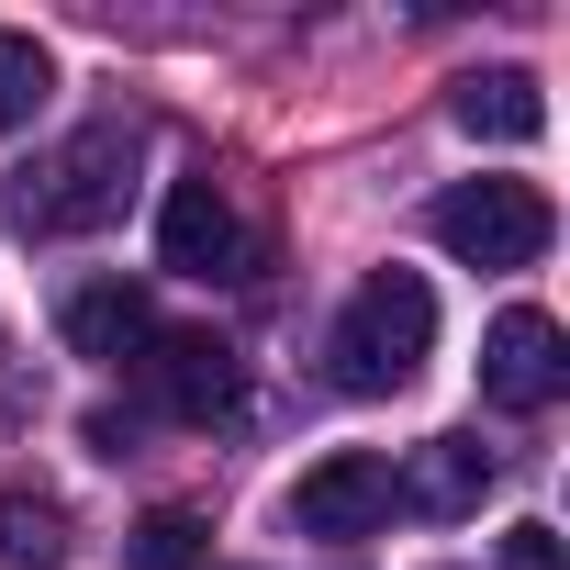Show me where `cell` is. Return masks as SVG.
Listing matches in <instances>:
<instances>
[{
    "label": "cell",
    "mask_w": 570,
    "mask_h": 570,
    "mask_svg": "<svg viewBox=\"0 0 570 570\" xmlns=\"http://www.w3.org/2000/svg\"><path fill=\"white\" fill-rule=\"evenodd\" d=\"M392 503H403V492H392V459H381V448H336V459L303 470L292 525H303V537H381Z\"/></svg>",
    "instance_id": "cell-5"
},
{
    "label": "cell",
    "mask_w": 570,
    "mask_h": 570,
    "mask_svg": "<svg viewBox=\"0 0 570 570\" xmlns=\"http://www.w3.org/2000/svg\"><path fill=\"white\" fill-rule=\"evenodd\" d=\"M157 257L179 268V279H246V224H235V202L213 190V179H168V202H157Z\"/></svg>",
    "instance_id": "cell-6"
},
{
    "label": "cell",
    "mask_w": 570,
    "mask_h": 570,
    "mask_svg": "<svg viewBox=\"0 0 570 570\" xmlns=\"http://www.w3.org/2000/svg\"><path fill=\"white\" fill-rule=\"evenodd\" d=\"M46 90H57V57H46L23 23H0V135H23V124L46 112Z\"/></svg>",
    "instance_id": "cell-13"
},
{
    "label": "cell",
    "mask_w": 570,
    "mask_h": 570,
    "mask_svg": "<svg viewBox=\"0 0 570 570\" xmlns=\"http://www.w3.org/2000/svg\"><path fill=\"white\" fill-rule=\"evenodd\" d=\"M436 347V292L414 268H370L336 314V392H403Z\"/></svg>",
    "instance_id": "cell-1"
},
{
    "label": "cell",
    "mask_w": 570,
    "mask_h": 570,
    "mask_svg": "<svg viewBox=\"0 0 570 570\" xmlns=\"http://www.w3.org/2000/svg\"><path fill=\"white\" fill-rule=\"evenodd\" d=\"M392 492H403L414 514H481V492H492V448H481V436H425L414 470H392Z\"/></svg>",
    "instance_id": "cell-10"
},
{
    "label": "cell",
    "mask_w": 570,
    "mask_h": 570,
    "mask_svg": "<svg viewBox=\"0 0 570 570\" xmlns=\"http://www.w3.org/2000/svg\"><path fill=\"white\" fill-rule=\"evenodd\" d=\"M436 246L459 257V268H525V257H548V235H559V213H548V190L537 179H459V190H436Z\"/></svg>",
    "instance_id": "cell-3"
},
{
    "label": "cell",
    "mask_w": 570,
    "mask_h": 570,
    "mask_svg": "<svg viewBox=\"0 0 570 570\" xmlns=\"http://www.w3.org/2000/svg\"><path fill=\"white\" fill-rule=\"evenodd\" d=\"M135 168H146V135H135V124H90V135H68V146L46 157L23 224H46V235H90V224H112V213L135 202Z\"/></svg>",
    "instance_id": "cell-2"
},
{
    "label": "cell",
    "mask_w": 570,
    "mask_h": 570,
    "mask_svg": "<svg viewBox=\"0 0 570 570\" xmlns=\"http://www.w3.org/2000/svg\"><path fill=\"white\" fill-rule=\"evenodd\" d=\"M481 392H492L503 414H548V403L570 392V336H559V314H537V303L492 314V336H481Z\"/></svg>",
    "instance_id": "cell-4"
},
{
    "label": "cell",
    "mask_w": 570,
    "mask_h": 570,
    "mask_svg": "<svg viewBox=\"0 0 570 570\" xmlns=\"http://www.w3.org/2000/svg\"><path fill=\"white\" fill-rule=\"evenodd\" d=\"M68 347L79 358H101V370H135L146 347H157V314H146V292L135 279H90V292H68Z\"/></svg>",
    "instance_id": "cell-8"
},
{
    "label": "cell",
    "mask_w": 570,
    "mask_h": 570,
    "mask_svg": "<svg viewBox=\"0 0 570 570\" xmlns=\"http://www.w3.org/2000/svg\"><path fill=\"white\" fill-rule=\"evenodd\" d=\"M448 112H459V135H481V146H537V135H548V90H537L525 68H470Z\"/></svg>",
    "instance_id": "cell-9"
},
{
    "label": "cell",
    "mask_w": 570,
    "mask_h": 570,
    "mask_svg": "<svg viewBox=\"0 0 570 570\" xmlns=\"http://www.w3.org/2000/svg\"><path fill=\"white\" fill-rule=\"evenodd\" d=\"M213 559V525L190 514V503H157V514H135V537H124V570H202Z\"/></svg>",
    "instance_id": "cell-12"
},
{
    "label": "cell",
    "mask_w": 570,
    "mask_h": 570,
    "mask_svg": "<svg viewBox=\"0 0 570 570\" xmlns=\"http://www.w3.org/2000/svg\"><path fill=\"white\" fill-rule=\"evenodd\" d=\"M79 537H68V503L46 481H0V570H57Z\"/></svg>",
    "instance_id": "cell-11"
},
{
    "label": "cell",
    "mask_w": 570,
    "mask_h": 570,
    "mask_svg": "<svg viewBox=\"0 0 570 570\" xmlns=\"http://www.w3.org/2000/svg\"><path fill=\"white\" fill-rule=\"evenodd\" d=\"M503 570H570V548H559V525H503Z\"/></svg>",
    "instance_id": "cell-14"
},
{
    "label": "cell",
    "mask_w": 570,
    "mask_h": 570,
    "mask_svg": "<svg viewBox=\"0 0 570 570\" xmlns=\"http://www.w3.org/2000/svg\"><path fill=\"white\" fill-rule=\"evenodd\" d=\"M146 392H157V414H179V425H213V414H235V347L213 336V325H179V336H157L146 358Z\"/></svg>",
    "instance_id": "cell-7"
}]
</instances>
